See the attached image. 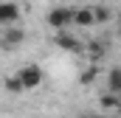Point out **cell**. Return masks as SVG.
<instances>
[{
	"label": "cell",
	"mask_w": 121,
	"mask_h": 118,
	"mask_svg": "<svg viewBox=\"0 0 121 118\" xmlns=\"http://www.w3.org/2000/svg\"><path fill=\"white\" fill-rule=\"evenodd\" d=\"M99 104H101L104 110H118V107H121V96H116V93H104V96L99 98Z\"/></svg>",
	"instance_id": "10"
},
{
	"label": "cell",
	"mask_w": 121,
	"mask_h": 118,
	"mask_svg": "<svg viewBox=\"0 0 121 118\" xmlns=\"http://www.w3.org/2000/svg\"><path fill=\"white\" fill-rule=\"evenodd\" d=\"M107 93H121V70L118 67H113L110 73H107Z\"/></svg>",
	"instance_id": "8"
},
{
	"label": "cell",
	"mask_w": 121,
	"mask_h": 118,
	"mask_svg": "<svg viewBox=\"0 0 121 118\" xmlns=\"http://www.w3.org/2000/svg\"><path fill=\"white\" fill-rule=\"evenodd\" d=\"M26 42V31L17 28V25H11V28L3 31V37H0V48L3 51H14V48H20Z\"/></svg>",
	"instance_id": "2"
},
{
	"label": "cell",
	"mask_w": 121,
	"mask_h": 118,
	"mask_svg": "<svg viewBox=\"0 0 121 118\" xmlns=\"http://www.w3.org/2000/svg\"><path fill=\"white\" fill-rule=\"evenodd\" d=\"M17 82H20L23 90L39 87V84H42V67H39V65H26V67L17 73Z\"/></svg>",
	"instance_id": "1"
},
{
	"label": "cell",
	"mask_w": 121,
	"mask_h": 118,
	"mask_svg": "<svg viewBox=\"0 0 121 118\" xmlns=\"http://www.w3.org/2000/svg\"><path fill=\"white\" fill-rule=\"evenodd\" d=\"M79 118H101V115H79Z\"/></svg>",
	"instance_id": "13"
},
{
	"label": "cell",
	"mask_w": 121,
	"mask_h": 118,
	"mask_svg": "<svg viewBox=\"0 0 121 118\" xmlns=\"http://www.w3.org/2000/svg\"><path fill=\"white\" fill-rule=\"evenodd\" d=\"M54 42L59 45L62 51H68V54H82V51H85L82 42H79V37H73V34H68V31H59V34L54 37Z\"/></svg>",
	"instance_id": "5"
},
{
	"label": "cell",
	"mask_w": 121,
	"mask_h": 118,
	"mask_svg": "<svg viewBox=\"0 0 121 118\" xmlns=\"http://www.w3.org/2000/svg\"><path fill=\"white\" fill-rule=\"evenodd\" d=\"M48 25L56 28V31H65L70 25V8H62V6L51 8V11H48Z\"/></svg>",
	"instance_id": "4"
},
{
	"label": "cell",
	"mask_w": 121,
	"mask_h": 118,
	"mask_svg": "<svg viewBox=\"0 0 121 118\" xmlns=\"http://www.w3.org/2000/svg\"><path fill=\"white\" fill-rule=\"evenodd\" d=\"M3 87L9 90V93H23V87H20V82H17V76H9V79L3 82Z\"/></svg>",
	"instance_id": "12"
},
{
	"label": "cell",
	"mask_w": 121,
	"mask_h": 118,
	"mask_svg": "<svg viewBox=\"0 0 121 118\" xmlns=\"http://www.w3.org/2000/svg\"><path fill=\"white\" fill-rule=\"evenodd\" d=\"M17 20H20V6L11 3V0H0V25L11 28Z\"/></svg>",
	"instance_id": "3"
},
{
	"label": "cell",
	"mask_w": 121,
	"mask_h": 118,
	"mask_svg": "<svg viewBox=\"0 0 121 118\" xmlns=\"http://www.w3.org/2000/svg\"><path fill=\"white\" fill-rule=\"evenodd\" d=\"M87 56H90V62H101V59L107 56V45H104V42H99V39L87 42Z\"/></svg>",
	"instance_id": "7"
},
{
	"label": "cell",
	"mask_w": 121,
	"mask_h": 118,
	"mask_svg": "<svg viewBox=\"0 0 121 118\" xmlns=\"http://www.w3.org/2000/svg\"><path fill=\"white\" fill-rule=\"evenodd\" d=\"M70 23H76L79 28H90L93 25V11L90 8H73L70 11Z\"/></svg>",
	"instance_id": "6"
},
{
	"label": "cell",
	"mask_w": 121,
	"mask_h": 118,
	"mask_svg": "<svg viewBox=\"0 0 121 118\" xmlns=\"http://www.w3.org/2000/svg\"><path fill=\"white\" fill-rule=\"evenodd\" d=\"M90 11H93V25L113 20V8H110V6H96V8H90Z\"/></svg>",
	"instance_id": "9"
},
{
	"label": "cell",
	"mask_w": 121,
	"mask_h": 118,
	"mask_svg": "<svg viewBox=\"0 0 121 118\" xmlns=\"http://www.w3.org/2000/svg\"><path fill=\"white\" fill-rule=\"evenodd\" d=\"M96 76H99V67L93 65V67H87V70L79 76V82H82V84H93V82H96Z\"/></svg>",
	"instance_id": "11"
}]
</instances>
